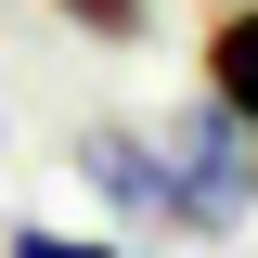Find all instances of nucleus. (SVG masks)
<instances>
[{
	"instance_id": "39448f33",
	"label": "nucleus",
	"mask_w": 258,
	"mask_h": 258,
	"mask_svg": "<svg viewBox=\"0 0 258 258\" xmlns=\"http://www.w3.org/2000/svg\"><path fill=\"white\" fill-rule=\"evenodd\" d=\"M13 258H116V245H91V232H13Z\"/></svg>"
},
{
	"instance_id": "7ed1b4c3",
	"label": "nucleus",
	"mask_w": 258,
	"mask_h": 258,
	"mask_svg": "<svg viewBox=\"0 0 258 258\" xmlns=\"http://www.w3.org/2000/svg\"><path fill=\"white\" fill-rule=\"evenodd\" d=\"M207 103H232L258 129V13H220L207 26Z\"/></svg>"
},
{
	"instance_id": "f03ea898",
	"label": "nucleus",
	"mask_w": 258,
	"mask_h": 258,
	"mask_svg": "<svg viewBox=\"0 0 258 258\" xmlns=\"http://www.w3.org/2000/svg\"><path fill=\"white\" fill-rule=\"evenodd\" d=\"M78 168H91L103 207H155V142H142V129H91V142H78Z\"/></svg>"
},
{
	"instance_id": "20e7f679",
	"label": "nucleus",
	"mask_w": 258,
	"mask_h": 258,
	"mask_svg": "<svg viewBox=\"0 0 258 258\" xmlns=\"http://www.w3.org/2000/svg\"><path fill=\"white\" fill-rule=\"evenodd\" d=\"M52 13H64L78 39H103V52H129V39L155 26V0H52Z\"/></svg>"
},
{
	"instance_id": "f257e3e1",
	"label": "nucleus",
	"mask_w": 258,
	"mask_h": 258,
	"mask_svg": "<svg viewBox=\"0 0 258 258\" xmlns=\"http://www.w3.org/2000/svg\"><path fill=\"white\" fill-rule=\"evenodd\" d=\"M155 207L194 232H232L258 207V129L232 116V103H181V116L155 129Z\"/></svg>"
}]
</instances>
